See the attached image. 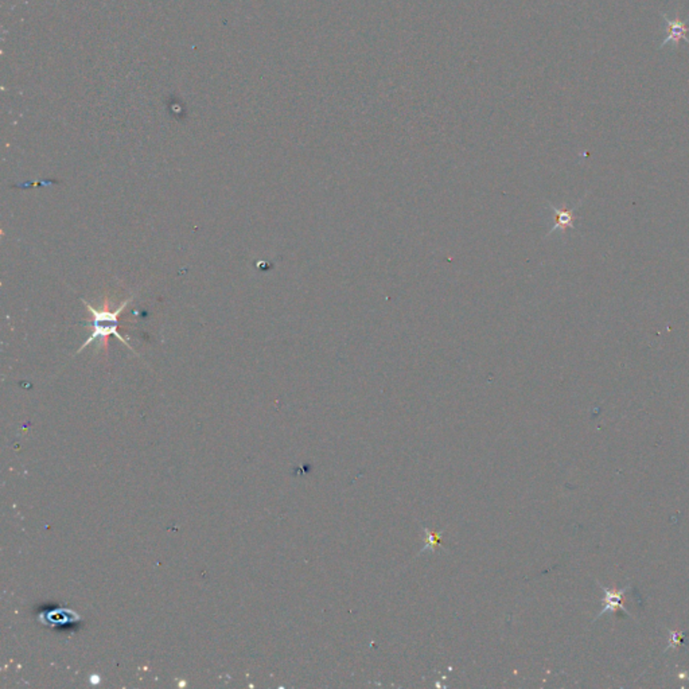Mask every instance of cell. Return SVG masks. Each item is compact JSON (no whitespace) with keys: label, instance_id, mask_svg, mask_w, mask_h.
I'll use <instances>...</instances> for the list:
<instances>
[{"label":"cell","instance_id":"cell-1","mask_svg":"<svg viewBox=\"0 0 689 689\" xmlns=\"http://www.w3.org/2000/svg\"><path fill=\"white\" fill-rule=\"evenodd\" d=\"M132 299H134V296H131L130 299H126L115 311L106 310V309H104V310L96 309L91 303H88L86 301L81 299L82 303L85 305V307L92 314V334L89 336V338L84 344H81V347L78 349L77 354L81 353L86 346H89V344H93L96 341H104V344L106 347V338L110 337V336H113L115 338H117L123 344H127L130 347V350L135 353L134 347L130 344V342L119 331L120 315H121L123 311L126 310V307L130 305V302Z\"/></svg>","mask_w":689,"mask_h":689},{"label":"cell","instance_id":"cell-2","mask_svg":"<svg viewBox=\"0 0 689 689\" xmlns=\"http://www.w3.org/2000/svg\"><path fill=\"white\" fill-rule=\"evenodd\" d=\"M598 586L600 587L602 591H603V599H602V602L605 603V607L600 610V613L596 616V618L594 620H599L602 616H605L607 613H616L618 610H622L624 614H627V616L631 617L630 611L622 603V598H623L624 592L627 589H630V587L631 586L623 587L620 589L616 588V587L614 588H607V587L603 586L600 582H598Z\"/></svg>","mask_w":689,"mask_h":689},{"label":"cell","instance_id":"cell-3","mask_svg":"<svg viewBox=\"0 0 689 689\" xmlns=\"http://www.w3.org/2000/svg\"><path fill=\"white\" fill-rule=\"evenodd\" d=\"M587 193L585 194V197L572 207V209H567V207H554L552 204H548V207H551L553 214H554V225L552 226L551 231L548 232L547 237L551 236L552 233H554L556 231H561L563 233H565L567 229H575V210L578 207H581L586 198Z\"/></svg>","mask_w":689,"mask_h":689},{"label":"cell","instance_id":"cell-4","mask_svg":"<svg viewBox=\"0 0 689 689\" xmlns=\"http://www.w3.org/2000/svg\"><path fill=\"white\" fill-rule=\"evenodd\" d=\"M662 18H664L665 26H666V29H669V32L666 30L668 33H666L664 42L661 43L659 49L669 45V42H673V45H677L681 39H684L689 45V38L687 36L689 33V21L683 22V21H680V18L670 19L665 14H662Z\"/></svg>","mask_w":689,"mask_h":689},{"label":"cell","instance_id":"cell-5","mask_svg":"<svg viewBox=\"0 0 689 689\" xmlns=\"http://www.w3.org/2000/svg\"><path fill=\"white\" fill-rule=\"evenodd\" d=\"M39 622L47 624V623H54V624H58V623H71V622H78L81 620L78 614L70 611V610H64V609H60V610H56V611H50V613H45V614H40L38 617Z\"/></svg>","mask_w":689,"mask_h":689},{"label":"cell","instance_id":"cell-6","mask_svg":"<svg viewBox=\"0 0 689 689\" xmlns=\"http://www.w3.org/2000/svg\"><path fill=\"white\" fill-rule=\"evenodd\" d=\"M668 633L670 634V637H669V646H668L666 652L670 651V649H676L681 644V641L684 638V631L683 630L681 631H675V630L669 629Z\"/></svg>","mask_w":689,"mask_h":689}]
</instances>
